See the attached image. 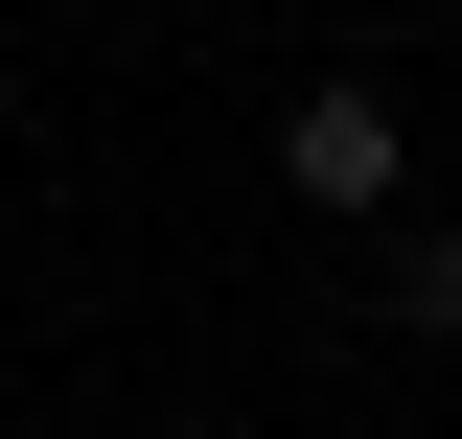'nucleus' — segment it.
Here are the masks:
<instances>
[{
  "label": "nucleus",
  "instance_id": "nucleus-2",
  "mask_svg": "<svg viewBox=\"0 0 462 439\" xmlns=\"http://www.w3.org/2000/svg\"><path fill=\"white\" fill-rule=\"evenodd\" d=\"M393 324H416V347H462V231H416V255H393Z\"/></svg>",
  "mask_w": 462,
  "mask_h": 439
},
{
  "label": "nucleus",
  "instance_id": "nucleus-1",
  "mask_svg": "<svg viewBox=\"0 0 462 439\" xmlns=\"http://www.w3.org/2000/svg\"><path fill=\"white\" fill-rule=\"evenodd\" d=\"M278 185L300 209H393V93H300L278 116Z\"/></svg>",
  "mask_w": 462,
  "mask_h": 439
}]
</instances>
